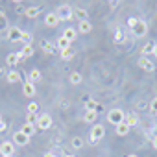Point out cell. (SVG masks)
Masks as SVG:
<instances>
[{
  "mask_svg": "<svg viewBox=\"0 0 157 157\" xmlns=\"http://www.w3.org/2000/svg\"><path fill=\"white\" fill-rule=\"evenodd\" d=\"M21 72H17V70H10L8 72V76H6V80L10 82V83H17V82H21Z\"/></svg>",
  "mask_w": 157,
  "mask_h": 157,
  "instance_id": "ac0fdd59",
  "label": "cell"
},
{
  "mask_svg": "<svg viewBox=\"0 0 157 157\" xmlns=\"http://www.w3.org/2000/svg\"><path fill=\"white\" fill-rule=\"evenodd\" d=\"M96 120H98V113H96V111H85V113H83V122L93 124V122H96Z\"/></svg>",
  "mask_w": 157,
  "mask_h": 157,
  "instance_id": "cb8c5ba5",
  "label": "cell"
},
{
  "mask_svg": "<svg viewBox=\"0 0 157 157\" xmlns=\"http://www.w3.org/2000/svg\"><path fill=\"white\" fill-rule=\"evenodd\" d=\"M30 142V137H26L21 129L17 131V133H13V144H17V146H26Z\"/></svg>",
  "mask_w": 157,
  "mask_h": 157,
  "instance_id": "30bf717a",
  "label": "cell"
},
{
  "mask_svg": "<svg viewBox=\"0 0 157 157\" xmlns=\"http://www.w3.org/2000/svg\"><path fill=\"white\" fill-rule=\"evenodd\" d=\"M63 37H65L68 43H72V41L78 37V30H74V28H67V30L63 32Z\"/></svg>",
  "mask_w": 157,
  "mask_h": 157,
  "instance_id": "ffe728a7",
  "label": "cell"
},
{
  "mask_svg": "<svg viewBox=\"0 0 157 157\" xmlns=\"http://www.w3.org/2000/svg\"><path fill=\"white\" fill-rule=\"evenodd\" d=\"M37 129H50L52 128V117L50 115H41L39 117V122H37V126H35Z\"/></svg>",
  "mask_w": 157,
  "mask_h": 157,
  "instance_id": "8992f818",
  "label": "cell"
},
{
  "mask_svg": "<svg viewBox=\"0 0 157 157\" xmlns=\"http://www.w3.org/2000/svg\"><path fill=\"white\" fill-rule=\"evenodd\" d=\"M150 113L151 115H157V96L150 102Z\"/></svg>",
  "mask_w": 157,
  "mask_h": 157,
  "instance_id": "836d02e7",
  "label": "cell"
},
{
  "mask_svg": "<svg viewBox=\"0 0 157 157\" xmlns=\"http://www.w3.org/2000/svg\"><path fill=\"white\" fill-rule=\"evenodd\" d=\"M22 30L21 28H17V26H11V28H8V39L11 41V43H19V41H22Z\"/></svg>",
  "mask_w": 157,
  "mask_h": 157,
  "instance_id": "5b68a950",
  "label": "cell"
},
{
  "mask_svg": "<svg viewBox=\"0 0 157 157\" xmlns=\"http://www.w3.org/2000/svg\"><path fill=\"white\" fill-rule=\"evenodd\" d=\"M41 6H32V8H26L24 10V17L26 19H35V17H39V13H41Z\"/></svg>",
  "mask_w": 157,
  "mask_h": 157,
  "instance_id": "7c38bea8",
  "label": "cell"
},
{
  "mask_svg": "<svg viewBox=\"0 0 157 157\" xmlns=\"http://www.w3.org/2000/svg\"><path fill=\"white\" fill-rule=\"evenodd\" d=\"M151 146H153V148H155V150H157V135H155V137H153V139H151Z\"/></svg>",
  "mask_w": 157,
  "mask_h": 157,
  "instance_id": "74e56055",
  "label": "cell"
},
{
  "mask_svg": "<svg viewBox=\"0 0 157 157\" xmlns=\"http://www.w3.org/2000/svg\"><path fill=\"white\" fill-rule=\"evenodd\" d=\"M59 52H61V59H63V61H70V59L74 57L72 48H65V50H59Z\"/></svg>",
  "mask_w": 157,
  "mask_h": 157,
  "instance_id": "f1b7e54d",
  "label": "cell"
},
{
  "mask_svg": "<svg viewBox=\"0 0 157 157\" xmlns=\"http://www.w3.org/2000/svg\"><path fill=\"white\" fill-rule=\"evenodd\" d=\"M4 28H8V21H6V13L0 11V30H4Z\"/></svg>",
  "mask_w": 157,
  "mask_h": 157,
  "instance_id": "d6a6232c",
  "label": "cell"
},
{
  "mask_svg": "<svg viewBox=\"0 0 157 157\" xmlns=\"http://www.w3.org/2000/svg\"><path fill=\"white\" fill-rule=\"evenodd\" d=\"M43 157H56V155H54V153H52V151H46V153H44V155H43Z\"/></svg>",
  "mask_w": 157,
  "mask_h": 157,
  "instance_id": "f35d334b",
  "label": "cell"
},
{
  "mask_svg": "<svg viewBox=\"0 0 157 157\" xmlns=\"http://www.w3.org/2000/svg\"><path fill=\"white\" fill-rule=\"evenodd\" d=\"M59 22H61V21H59L57 13H48V15L44 17V24H46L48 28H56V26H57Z\"/></svg>",
  "mask_w": 157,
  "mask_h": 157,
  "instance_id": "8fae6325",
  "label": "cell"
},
{
  "mask_svg": "<svg viewBox=\"0 0 157 157\" xmlns=\"http://www.w3.org/2000/svg\"><path fill=\"white\" fill-rule=\"evenodd\" d=\"M74 17L80 21V22L89 21V13H87V10H83V8H76V10H74Z\"/></svg>",
  "mask_w": 157,
  "mask_h": 157,
  "instance_id": "5bb4252c",
  "label": "cell"
},
{
  "mask_svg": "<svg viewBox=\"0 0 157 157\" xmlns=\"http://www.w3.org/2000/svg\"><path fill=\"white\" fill-rule=\"evenodd\" d=\"M26 122H28V124H33V126H37V122H39V115H32V113H28V117H26Z\"/></svg>",
  "mask_w": 157,
  "mask_h": 157,
  "instance_id": "1f68e13d",
  "label": "cell"
},
{
  "mask_svg": "<svg viewBox=\"0 0 157 157\" xmlns=\"http://www.w3.org/2000/svg\"><path fill=\"white\" fill-rule=\"evenodd\" d=\"M70 144H72L74 150H80V148H83V139H82V137H72Z\"/></svg>",
  "mask_w": 157,
  "mask_h": 157,
  "instance_id": "f546056e",
  "label": "cell"
},
{
  "mask_svg": "<svg viewBox=\"0 0 157 157\" xmlns=\"http://www.w3.org/2000/svg\"><path fill=\"white\" fill-rule=\"evenodd\" d=\"M21 131H22L26 137H32V135L37 131V128H35L33 124H28V122H24V124H22V128H21Z\"/></svg>",
  "mask_w": 157,
  "mask_h": 157,
  "instance_id": "2e32d148",
  "label": "cell"
},
{
  "mask_svg": "<svg viewBox=\"0 0 157 157\" xmlns=\"http://www.w3.org/2000/svg\"><path fill=\"white\" fill-rule=\"evenodd\" d=\"M131 33H133L135 37H144V35L148 33V24H146V21L137 19V22L131 26Z\"/></svg>",
  "mask_w": 157,
  "mask_h": 157,
  "instance_id": "3957f363",
  "label": "cell"
},
{
  "mask_svg": "<svg viewBox=\"0 0 157 157\" xmlns=\"http://www.w3.org/2000/svg\"><path fill=\"white\" fill-rule=\"evenodd\" d=\"M56 46H57V50H65V48H70V43L61 35L59 39H57V43H56Z\"/></svg>",
  "mask_w": 157,
  "mask_h": 157,
  "instance_id": "4316f807",
  "label": "cell"
},
{
  "mask_svg": "<svg viewBox=\"0 0 157 157\" xmlns=\"http://www.w3.org/2000/svg\"><path fill=\"white\" fill-rule=\"evenodd\" d=\"M0 122H2V115H0Z\"/></svg>",
  "mask_w": 157,
  "mask_h": 157,
  "instance_id": "7bdbcfd3",
  "label": "cell"
},
{
  "mask_svg": "<svg viewBox=\"0 0 157 157\" xmlns=\"http://www.w3.org/2000/svg\"><path fill=\"white\" fill-rule=\"evenodd\" d=\"M139 67H140L142 70H146V72H153V70H155V63H153L151 59L144 57V56H140V59H139Z\"/></svg>",
  "mask_w": 157,
  "mask_h": 157,
  "instance_id": "52a82bcc",
  "label": "cell"
},
{
  "mask_svg": "<svg viewBox=\"0 0 157 157\" xmlns=\"http://www.w3.org/2000/svg\"><path fill=\"white\" fill-rule=\"evenodd\" d=\"M124 122H126V124H128L129 128H133V126H137V124H139V117H137L135 113H128V115H126V120H124Z\"/></svg>",
  "mask_w": 157,
  "mask_h": 157,
  "instance_id": "d4e9b609",
  "label": "cell"
},
{
  "mask_svg": "<svg viewBox=\"0 0 157 157\" xmlns=\"http://www.w3.org/2000/svg\"><path fill=\"white\" fill-rule=\"evenodd\" d=\"M107 120H109L111 124L118 126L120 122H124V120H126V113H124L122 109H118V107H113L111 111H107Z\"/></svg>",
  "mask_w": 157,
  "mask_h": 157,
  "instance_id": "6da1fadb",
  "label": "cell"
},
{
  "mask_svg": "<svg viewBox=\"0 0 157 157\" xmlns=\"http://www.w3.org/2000/svg\"><path fill=\"white\" fill-rule=\"evenodd\" d=\"M113 39H115V43H124V41H126V33H124V30H122L120 26L115 30V35H113Z\"/></svg>",
  "mask_w": 157,
  "mask_h": 157,
  "instance_id": "484cf974",
  "label": "cell"
},
{
  "mask_svg": "<svg viewBox=\"0 0 157 157\" xmlns=\"http://www.w3.org/2000/svg\"><path fill=\"white\" fill-rule=\"evenodd\" d=\"M104 135H105V128L102 124H94L91 128V142H96V140L104 139Z\"/></svg>",
  "mask_w": 157,
  "mask_h": 157,
  "instance_id": "277c9868",
  "label": "cell"
},
{
  "mask_svg": "<svg viewBox=\"0 0 157 157\" xmlns=\"http://www.w3.org/2000/svg\"><path fill=\"white\" fill-rule=\"evenodd\" d=\"M65 157H76V155H65Z\"/></svg>",
  "mask_w": 157,
  "mask_h": 157,
  "instance_id": "b9f144b4",
  "label": "cell"
},
{
  "mask_svg": "<svg viewBox=\"0 0 157 157\" xmlns=\"http://www.w3.org/2000/svg\"><path fill=\"white\" fill-rule=\"evenodd\" d=\"M0 153H2L4 157H11L13 153H15V144L13 142H2V144H0Z\"/></svg>",
  "mask_w": 157,
  "mask_h": 157,
  "instance_id": "9c48e42d",
  "label": "cell"
},
{
  "mask_svg": "<svg viewBox=\"0 0 157 157\" xmlns=\"http://www.w3.org/2000/svg\"><path fill=\"white\" fill-rule=\"evenodd\" d=\"M153 56L157 57V44H155V50H153Z\"/></svg>",
  "mask_w": 157,
  "mask_h": 157,
  "instance_id": "ab89813d",
  "label": "cell"
},
{
  "mask_svg": "<svg viewBox=\"0 0 157 157\" xmlns=\"http://www.w3.org/2000/svg\"><path fill=\"white\" fill-rule=\"evenodd\" d=\"M85 111H102V105L98 104V102H94V100H87L85 102Z\"/></svg>",
  "mask_w": 157,
  "mask_h": 157,
  "instance_id": "603a6c76",
  "label": "cell"
},
{
  "mask_svg": "<svg viewBox=\"0 0 157 157\" xmlns=\"http://www.w3.org/2000/svg\"><path fill=\"white\" fill-rule=\"evenodd\" d=\"M93 32V24L89 21H83L78 24V33H91Z\"/></svg>",
  "mask_w": 157,
  "mask_h": 157,
  "instance_id": "9a60e30c",
  "label": "cell"
},
{
  "mask_svg": "<svg viewBox=\"0 0 157 157\" xmlns=\"http://www.w3.org/2000/svg\"><path fill=\"white\" fill-rule=\"evenodd\" d=\"M6 128H8V124L2 120V122H0V131H6Z\"/></svg>",
  "mask_w": 157,
  "mask_h": 157,
  "instance_id": "8d00e7d4",
  "label": "cell"
},
{
  "mask_svg": "<svg viewBox=\"0 0 157 157\" xmlns=\"http://www.w3.org/2000/svg\"><path fill=\"white\" fill-rule=\"evenodd\" d=\"M128 157H139V155H135V153H129V155H128Z\"/></svg>",
  "mask_w": 157,
  "mask_h": 157,
  "instance_id": "60d3db41",
  "label": "cell"
},
{
  "mask_svg": "<svg viewBox=\"0 0 157 157\" xmlns=\"http://www.w3.org/2000/svg\"><path fill=\"white\" fill-rule=\"evenodd\" d=\"M21 43H24V44H32V33L24 32V33H22V41H21Z\"/></svg>",
  "mask_w": 157,
  "mask_h": 157,
  "instance_id": "e575fe53",
  "label": "cell"
},
{
  "mask_svg": "<svg viewBox=\"0 0 157 157\" xmlns=\"http://www.w3.org/2000/svg\"><path fill=\"white\" fill-rule=\"evenodd\" d=\"M43 50H44L46 54H56L57 46H56V44H52V43H48V41H43Z\"/></svg>",
  "mask_w": 157,
  "mask_h": 157,
  "instance_id": "83f0119b",
  "label": "cell"
},
{
  "mask_svg": "<svg viewBox=\"0 0 157 157\" xmlns=\"http://www.w3.org/2000/svg\"><path fill=\"white\" fill-rule=\"evenodd\" d=\"M68 82H70L72 85H80V83L83 82V76H82L80 72H70V76H68Z\"/></svg>",
  "mask_w": 157,
  "mask_h": 157,
  "instance_id": "e0dca14e",
  "label": "cell"
},
{
  "mask_svg": "<svg viewBox=\"0 0 157 157\" xmlns=\"http://www.w3.org/2000/svg\"><path fill=\"white\" fill-rule=\"evenodd\" d=\"M135 22H137V17H131V19H128V26H129V28H131Z\"/></svg>",
  "mask_w": 157,
  "mask_h": 157,
  "instance_id": "d590c367",
  "label": "cell"
},
{
  "mask_svg": "<svg viewBox=\"0 0 157 157\" xmlns=\"http://www.w3.org/2000/svg\"><path fill=\"white\" fill-rule=\"evenodd\" d=\"M41 70L39 68H33L30 74H28V82H32V83H37V82H41Z\"/></svg>",
  "mask_w": 157,
  "mask_h": 157,
  "instance_id": "d6986e66",
  "label": "cell"
},
{
  "mask_svg": "<svg viewBox=\"0 0 157 157\" xmlns=\"http://www.w3.org/2000/svg\"><path fill=\"white\" fill-rule=\"evenodd\" d=\"M155 44H157V43H153V41H148V43L142 46V56H144V57H148L150 54H153V50H155Z\"/></svg>",
  "mask_w": 157,
  "mask_h": 157,
  "instance_id": "44dd1931",
  "label": "cell"
},
{
  "mask_svg": "<svg viewBox=\"0 0 157 157\" xmlns=\"http://www.w3.org/2000/svg\"><path fill=\"white\" fill-rule=\"evenodd\" d=\"M56 13H57L59 21H72L74 19V8H70L68 4H61Z\"/></svg>",
  "mask_w": 157,
  "mask_h": 157,
  "instance_id": "7a4b0ae2",
  "label": "cell"
},
{
  "mask_svg": "<svg viewBox=\"0 0 157 157\" xmlns=\"http://www.w3.org/2000/svg\"><path fill=\"white\" fill-rule=\"evenodd\" d=\"M22 93H24V96H28V98L35 96V94H37V91H35V83L24 80V82H22Z\"/></svg>",
  "mask_w": 157,
  "mask_h": 157,
  "instance_id": "ba28073f",
  "label": "cell"
},
{
  "mask_svg": "<svg viewBox=\"0 0 157 157\" xmlns=\"http://www.w3.org/2000/svg\"><path fill=\"white\" fill-rule=\"evenodd\" d=\"M28 113H32V115H39V104H35V102L28 104Z\"/></svg>",
  "mask_w": 157,
  "mask_h": 157,
  "instance_id": "4dcf8cb0",
  "label": "cell"
},
{
  "mask_svg": "<svg viewBox=\"0 0 157 157\" xmlns=\"http://www.w3.org/2000/svg\"><path fill=\"white\" fill-rule=\"evenodd\" d=\"M6 63H8L10 67H13V65L21 63V59H19V54H17V52H10V54L6 56Z\"/></svg>",
  "mask_w": 157,
  "mask_h": 157,
  "instance_id": "7402d4cb",
  "label": "cell"
},
{
  "mask_svg": "<svg viewBox=\"0 0 157 157\" xmlns=\"http://www.w3.org/2000/svg\"><path fill=\"white\" fill-rule=\"evenodd\" d=\"M129 126L126 124V122H120L118 126H115V133L118 135V137H128V133H129Z\"/></svg>",
  "mask_w": 157,
  "mask_h": 157,
  "instance_id": "4fadbf2b",
  "label": "cell"
}]
</instances>
